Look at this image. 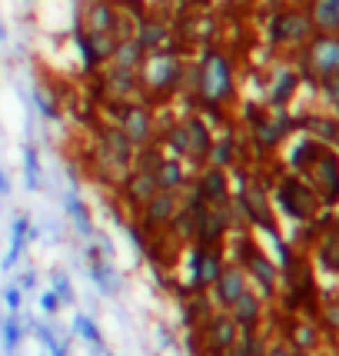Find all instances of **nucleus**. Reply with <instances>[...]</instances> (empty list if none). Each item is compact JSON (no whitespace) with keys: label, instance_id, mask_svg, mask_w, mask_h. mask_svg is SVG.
Segmentation results:
<instances>
[{"label":"nucleus","instance_id":"nucleus-1","mask_svg":"<svg viewBox=\"0 0 339 356\" xmlns=\"http://www.w3.org/2000/svg\"><path fill=\"white\" fill-rule=\"evenodd\" d=\"M236 97V70L223 47L206 44L197 57V104L226 107Z\"/></svg>","mask_w":339,"mask_h":356},{"label":"nucleus","instance_id":"nucleus-2","mask_svg":"<svg viewBox=\"0 0 339 356\" xmlns=\"http://www.w3.org/2000/svg\"><path fill=\"white\" fill-rule=\"evenodd\" d=\"M183 67L186 60L176 50H150L137 70L140 100H147L150 107L173 100L180 93V83H183Z\"/></svg>","mask_w":339,"mask_h":356},{"label":"nucleus","instance_id":"nucleus-3","mask_svg":"<svg viewBox=\"0 0 339 356\" xmlns=\"http://www.w3.org/2000/svg\"><path fill=\"white\" fill-rule=\"evenodd\" d=\"M133 154L137 147L124 137V130L117 124H100L93 130V167L100 180L117 186L120 177L133 167Z\"/></svg>","mask_w":339,"mask_h":356},{"label":"nucleus","instance_id":"nucleus-4","mask_svg":"<svg viewBox=\"0 0 339 356\" xmlns=\"http://www.w3.org/2000/svg\"><path fill=\"white\" fill-rule=\"evenodd\" d=\"M113 113V124L124 130V137L133 147H147L156 140V113L147 100H104Z\"/></svg>","mask_w":339,"mask_h":356},{"label":"nucleus","instance_id":"nucleus-5","mask_svg":"<svg viewBox=\"0 0 339 356\" xmlns=\"http://www.w3.org/2000/svg\"><path fill=\"white\" fill-rule=\"evenodd\" d=\"M236 266H243V273L247 280L256 286V293L263 300H273L276 296V286H279V266L263 253L253 240H249L247 233H240V247H236Z\"/></svg>","mask_w":339,"mask_h":356},{"label":"nucleus","instance_id":"nucleus-6","mask_svg":"<svg viewBox=\"0 0 339 356\" xmlns=\"http://www.w3.org/2000/svg\"><path fill=\"white\" fill-rule=\"evenodd\" d=\"M313 33L316 31H313L309 10H299V7H279L266 24V37L273 47H303Z\"/></svg>","mask_w":339,"mask_h":356},{"label":"nucleus","instance_id":"nucleus-7","mask_svg":"<svg viewBox=\"0 0 339 356\" xmlns=\"http://www.w3.org/2000/svg\"><path fill=\"white\" fill-rule=\"evenodd\" d=\"M223 266H226V257L220 243H190V266H186L190 290L186 293H206Z\"/></svg>","mask_w":339,"mask_h":356},{"label":"nucleus","instance_id":"nucleus-8","mask_svg":"<svg viewBox=\"0 0 339 356\" xmlns=\"http://www.w3.org/2000/svg\"><path fill=\"white\" fill-rule=\"evenodd\" d=\"M276 203H279V210L290 220H296V223H309V220L316 217V210L323 207L320 197L313 193V186L303 184L299 177H283V180H279Z\"/></svg>","mask_w":339,"mask_h":356},{"label":"nucleus","instance_id":"nucleus-9","mask_svg":"<svg viewBox=\"0 0 339 356\" xmlns=\"http://www.w3.org/2000/svg\"><path fill=\"white\" fill-rule=\"evenodd\" d=\"M303 63L316 80L339 77V33H313L303 44Z\"/></svg>","mask_w":339,"mask_h":356},{"label":"nucleus","instance_id":"nucleus-10","mask_svg":"<svg viewBox=\"0 0 339 356\" xmlns=\"http://www.w3.org/2000/svg\"><path fill=\"white\" fill-rule=\"evenodd\" d=\"M180 207H183V193H176V190H156L154 197L137 210V223L150 236H156V233H163L170 227V220L176 217Z\"/></svg>","mask_w":339,"mask_h":356},{"label":"nucleus","instance_id":"nucleus-11","mask_svg":"<svg viewBox=\"0 0 339 356\" xmlns=\"http://www.w3.org/2000/svg\"><path fill=\"white\" fill-rule=\"evenodd\" d=\"M197 337H200L203 356H223L240 340V326L233 323V316L226 310H213L206 323L197 326Z\"/></svg>","mask_w":339,"mask_h":356},{"label":"nucleus","instance_id":"nucleus-12","mask_svg":"<svg viewBox=\"0 0 339 356\" xmlns=\"http://www.w3.org/2000/svg\"><path fill=\"white\" fill-rule=\"evenodd\" d=\"M113 44H117L113 33H90V31H83V27L74 31V47H77V54H80V67L87 74H97V70L107 67L110 54H113Z\"/></svg>","mask_w":339,"mask_h":356},{"label":"nucleus","instance_id":"nucleus-13","mask_svg":"<svg viewBox=\"0 0 339 356\" xmlns=\"http://www.w3.org/2000/svg\"><path fill=\"white\" fill-rule=\"evenodd\" d=\"M180 124H183V130H186V147H190L186 163H190V170H200V167H206V160H210L213 127L206 124L197 110H186L183 117H180Z\"/></svg>","mask_w":339,"mask_h":356},{"label":"nucleus","instance_id":"nucleus-14","mask_svg":"<svg viewBox=\"0 0 339 356\" xmlns=\"http://www.w3.org/2000/svg\"><path fill=\"white\" fill-rule=\"evenodd\" d=\"M306 177H309L313 193L320 197V203H336V197H339V163L329 150H320V154H316V160L306 167Z\"/></svg>","mask_w":339,"mask_h":356},{"label":"nucleus","instance_id":"nucleus-15","mask_svg":"<svg viewBox=\"0 0 339 356\" xmlns=\"http://www.w3.org/2000/svg\"><path fill=\"white\" fill-rule=\"evenodd\" d=\"M247 290H249V280H247V273H243V266L226 264L223 270H220V277L213 280V286H210L206 293H210V303H213L216 310H230L233 303L247 293Z\"/></svg>","mask_w":339,"mask_h":356},{"label":"nucleus","instance_id":"nucleus-16","mask_svg":"<svg viewBox=\"0 0 339 356\" xmlns=\"http://www.w3.org/2000/svg\"><path fill=\"white\" fill-rule=\"evenodd\" d=\"M156 190V177L150 170H140V167H130V170L120 177V184H117V197H120V203H124L126 210H133L137 213L143 203L154 197Z\"/></svg>","mask_w":339,"mask_h":356},{"label":"nucleus","instance_id":"nucleus-17","mask_svg":"<svg viewBox=\"0 0 339 356\" xmlns=\"http://www.w3.org/2000/svg\"><path fill=\"white\" fill-rule=\"evenodd\" d=\"M190 184L197 186V193L203 197V203H230L233 197V180H230V170H223V167H200L197 177L190 180Z\"/></svg>","mask_w":339,"mask_h":356},{"label":"nucleus","instance_id":"nucleus-18","mask_svg":"<svg viewBox=\"0 0 339 356\" xmlns=\"http://www.w3.org/2000/svg\"><path fill=\"white\" fill-rule=\"evenodd\" d=\"M100 83H104V100H137L140 97L137 70H124V67L107 63L100 70Z\"/></svg>","mask_w":339,"mask_h":356},{"label":"nucleus","instance_id":"nucleus-19","mask_svg":"<svg viewBox=\"0 0 339 356\" xmlns=\"http://www.w3.org/2000/svg\"><path fill=\"white\" fill-rule=\"evenodd\" d=\"M133 37L140 40V47L150 54V50H173V31H170L167 20H160L156 14H143L133 24Z\"/></svg>","mask_w":339,"mask_h":356},{"label":"nucleus","instance_id":"nucleus-20","mask_svg":"<svg viewBox=\"0 0 339 356\" xmlns=\"http://www.w3.org/2000/svg\"><path fill=\"white\" fill-rule=\"evenodd\" d=\"M120 7L113 3V0H90L87 7H83V20H80V27L90 33H113L117 37V27H120Z\"/></svg>","mask_w":339,"mask_h":356},{"label":"nucleus","instance_id":"nucleus-21","mask_svg":"<svg viewBox=\"0 0 339 356\" xmlns=\"http://www.w3.org/2000/svg\"><path fill=\"white\" fill-rule=\"evenodd\" d=\"M226 313L233 316V323L240 326V333H247V330H260V326H263V313H266V300H263V296L249 286L247 293L240 296V300H236Z\"/></svg>","mask_w":339,"mask_h":356},{"label":"nucleus","instance_id":"nucleus-22","mask_svg":"<svg viewBox=\"0 0 339 356\" xmlns=\"http://www.w3.org/2000/svg\"><path fill=\"white\" fill-rule=\"evenodd\" d=\"M154 177H156V186H160V190H176V193H183L186 184L193 180L190 167L170 154H163V160H160V167L154 170Z\"/></svg>","mask_w":339,"mask_h":356},{"label":"nucleus","instance_id":"nucleus-23","mask_svg":"<svg viewBox=\"0 0 339 356\" xmlns=\"http://www.w3.org/2000/svg\"><path fill=\"white\" fill-rule=\"evenodd\" d=\"M296 83H299V77H296L293 67L279 63L276 70H273V77H270V87H266V100H270V107H286V104L293 100Z\"/></svg>","mask_w":339,"mask_h":356},{"label":"nucleus","instance_id":"nucleus-24","mask_svg":"<svg viewBox=\"0 0 339 356\" xmlns=\"http://www.w3.org/2000/svg\"><path fill=\"white\" fill-rule=\"evenodd\" d=\"M286 346L290 350H306V353H316L320 343H323V333L313 320H290L286 323Z\"/></svg>","mask_w":339,"mask_h":356},{"label":"nucleus","instance_id":"nucleus-25","mask_svg":"<svg viewBox=\"0 0 339 356\" xmlns=\"http://www.w3.org/2000/svg\"><path fill=\"white\" fill-rule=\"evenodd\" d=\"M27 230H31L27 213H14V220H10V250H7V257L0 260V270H3V273H10L17 266V260H20V253L27 250Z\"/></svg>","mask_w":339,"mask_h":356},{"label":"nucleus","instance_id":"nucleus-26","mask_svg":"<svg viewBox=\"0 0 339 356\" xmlns=\"http://www.w3.org/2000/svg\"><path fill=\"white\" fill-rule=\"evenodd\" d=\"M143 57H147V50H143L140 40L130 33V37H117L113 54H110V63H113V67H124V70H140Z\"/></svg>","mask_w":339,"mask_h":356},{"label":"nucleus","instance_id":"nucleus-27","mask_svg":"<svg viewBox=\"0 0 339 356\" xmlns=\"http://www.w3.org/2000/svg\"><path fill=\"white\" fill-rule=\"evenodd\" d=\"M309 20L316 33H339V0H313Z\"/></svg>","mask_w":339,"mask_h":356},{"label":"nucleus","instance_id":"nucleus-28","mask_svg":"<svg viewBox=\"0 0 339 356\" xmlns=\"http://www.w3.org/2000/svg\"><path fill=\"white\" fill-rule=\"evenodd\" d=\"M63 210H67V217H70V223H74V230H77L83 240H93V236H97L90 210H87V203L77 197V190H70V193L63 197Z\"/></svg>","mask_w":339,"mask_h":356},{"label":"nucleus","instance_id":"nucleus-29","mask_svg":"<svg viewBox=\"0 0 339 356\" xmlns=\"http://www.w3.org/2000/svg\"><path fill=\"white\" fill-rule=\"evenodd\" d=\"M236 156H240L236 137H233V134H220V137H213V147H210V160H206V163L230 170V167H236Z\"/></svg>","mask_w":339,"mask_h":356},{"label":"nucleus","instance_id":"nucleus-30","mask_svg":"<svg viewBox=\"0 0 339 356\" xmlns=\"http://www.w3.org/2000/svg\"><path fill=\"white\" fill-rule=\"evenodd\" d=\"M20 340H24L20 313H7V316H0V343H3V356H17Z\"/></svg>","mask_w":339,"mask_h":356},{"label":"nucleus","instance_id":"nucleus-31","mask_svg":"<svg viewBox=\"0 0 339 356\" xmlns=\"http://www.w3.org/2000/svg\"><path fill=\"white\" fill-rule=\"evenodd\" d=\"M31 100H33V107H37V113H40L44 120H60V104H57V97L47 90L44 83H37V87H33Z\"/></svg>","mask_w":339,"mask_h":356},{"label":"nucleus","instance_id":"nucleus-32","mask_svg":"<svg viewBox=\"0 0 339 356\" xmlns=\"http://www.w3.org/2000/svg\"><path fill=\"white\" fill-rule=\"evenodd\" d=\"M24 184L31 193L40 190V154L33 143H24Z\"/></svg>","mask_w":339,"mask_h":356},{"label":"nucleus","instance_id":"nucleus-33","mask_svg":"<svg viewBox=\"0 0 339 356\" xmlns=\"http://www.w3.org/2000/svg\"><path fill=\"white\" fill-rule=\"evenodd\" d=\"M74 333H77L80 340H87L93 346V350H104V333L97 330V323H93V316H87V313H77L74 316Z\"/></svg>","mask_w":339,"mask_h":356},{"label":"nucleus","instance_id":"nucleus-34","mask_svg":"<svg viewBox=\"0 0 339 356\" xmlns=\"http://www.w3.org/2000/svg\"><path fill=\"white\" fill-rule=\"evenodd\" d=\"M320 260H323V266H329V273H339V233L333 240L326 236L320 243Z\"/></svg>","mask_w":339,"mask_h":356},{"label":"nucleus","instance_id":"nucleus-35","mask_svg":"<svg viewBox=\"0 0 339 356\" xmlns=\"http://www.w3.org/2000/svg\"><path fill=\"white\" fill-rule=\"evenodd\" d=\"M50 290H53V293L60 296V303H63V307H74V303H77V293H74L70 280L63 277V273H53V277H50Z\"/></svg>","mask_w":339,"mask_h":356},{"label":"nucleus","instance_id":"nucleus-36","mask_svg":"<svg viewBox=\"0 0 339 356\" xmlns=\"http://www.w3.org/2000/svg\"><path fill=\"white\" fill-rule=\"evenodd\" d=\"M31 337L37 343H40V346H44V350H53V346H57V330H53V326H47V323H33V330H31Z\"/></svg>","mask_w":339,"mask_h":356},{"label":"nucleus","instance_id":"nucleus-37","mask_svg":"<svg viewBox=\"0 0 339 356\" xmlns=\"http://www.w3.org/2000/svg\"><path fill=\"white\" fill-rule=\"evenodd\" d=\"M323 326L333 330V333H339V296H329L323 303Z\"/></svg>","mask_w":339,"mask_h":356},{"label":"nucleus","instance_id":"nucleus-38","mask_svg":"<svg viewBox=\"0 0 339 356\" xmlns=\"http://www.w3.org/2000/svg\"><path fill=\"white\" fill-rule=\"evenodd\" d=\"M3 303H7V310L10 313H20L24 310V290H20V286H17V283H10V286H7V290H3Z\"/></svg>","mask_w":339,"mask_h":356},{"label":"nucleus","instance_id":"nucleus-39","mask_svg":"<svg viewBox=\"0 0 339 356\" xmlns=\"http://www.w3.org/2000/svg\"><path fill=\"white\" fill-rule=\"evenodd\" d=\"M320 87H323L326 104L339 110V77H326V80H320Z\"/></svg>","mask_w":339,"mask_h":356},{"label":"nucleus","instance_id":"nucleus-40","mask_svg":"<svg viewBox=\"0 0 339 356\" xmlns=\"http://www.w3.org/2000/svg\"><path fill=\"white\" fill-rule=\"evenodd\" d=\"M60 296L53 293V290H44V293H40V310L47 313V316H57V313H60Z\"/></svg>","mask_w":339,"mask_h":356},{"label":"nucleus","instance_id":"nucleus-41","mask_svg":"<svg viewBox=\"0 0 339 356\" xmlns=\"http://www.w3.org/2000/svg\"><path fill=\"white\" fill-rule=\"evenodd\" d=\"M17 286H20L24 293H33V290H37V273H33V270L20 273V277H17Z\"/></svg>","mask_w":339,"mask_h":356},{"label":"nucleus","instance_id":"nucleus-42","mask_svg":"<svg viewBox=\"0 0 339 356\" xmlns=\"http://www.w3.org/2000/svg\"><path fill=\"white\" fill-rule=\"evenodd\" d=\"M290 353H293V350H290L286 343H270V346H266V353H263V356H290Z\"/></svg>","mask_w":339,"mask_h":356},{"label":"nucleus","instance_id":"nucleus-43","mask_svg":"<svg viewBox=\"0 0 339 356\" xmlns=\"http://www.w3.org/2000/svg\"><path fill=\"white\" fill-rule=\"evenodd\" d=\"M0 197H10V177L3 167H0Z\"/></svg>","mask_w":339,"mask_h":356},{"label":"nucleus","instance_id":"nucleus-44","mask_svg":"<svg viewBox=\"0 0 339 356\" xmlns=\"http://www.w3.org/2000/svg\"><path fill=\"white\" fill-rule=\"evenodd\" d=\"M0 44H7V27H3V20H0Z\"/></svg>","mask_w":339,"mask_h":356},{"label":"nucleus","instance_id":"nucleus-45","mask_svg":"<svg viewBox=\"0 0 339 356\" xmlns=\"http://www.w3.org/2000/svg\"><path fill=\"white\" fill-rule=\"evenodd\" d=\"M290 356H316V353H306V350H293Z\"/></svg>","mask_w":339,"mask_h":356}]
</instances>
